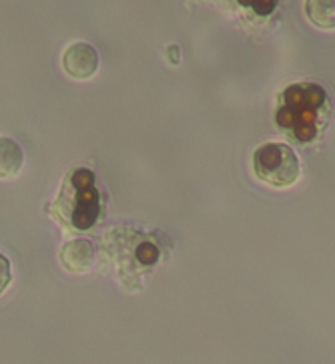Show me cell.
I'll return each mask as SVG.
<instances>
[{"label":"cell","instance_id":"cell-1","mask_svg":"<svg viewBox=\"0 0 335 364\" xmlns=\"http://www.w3.org/2000/svg\"><path fill=\"white\" fill-rule=\"evenodd\" d=\"M255 176L271 188H289L301 173L300 155L283 141H269L253 153Z\"/></svg>","mask_w":335,"mask_h":364},{"label":"cell","instance_id":"cell-2","mask_svg":"<svg viewBox=\"0 0 335 364\" xmlns=\"http://www.w3.org/2000/svg\"><path fill=\"white\" fill-rule=\"evenodd\" d=\"M99 50L89 43H72L67 47L62 55V69L72 79H91L94 73L99 71Z\"/></svg>","mask_w":335,"mask_h":364},{"label":"cell","instance_id":"cell-3","mask_svg":"<svg viewBox=\"0 0 335 364\" xmlns=\"http://www.w3.org/2000/svg\"><path fill=\"white\" fill-rule=\"evenodd\" d=\"M93 177L89 181H81V171L75 173L72 177V186L77 188L75 198V205L70 208V218H72V225L79 230H87L89 225H93L97 220V212H99V198H97V189L91 186Z\"/></svg>","mask_w":335,"mask_h":364},{"label":"cell","instance_id":"cell-4","mask_svg":"<svg viewBox=\"0 0 335 364\" xmlns=\"http://www.w3.org/2000/svg\"><path fill=\"white\" fill-rule=\"evenodd\" d=\"M94 258H97V250H94L93 242L87 237L70 240L60 250V262L70 274L89 272L94 266Z\"/></svg>","mask_w":335,"mask_h":364},{"label":"cell","instance_id":"cell-5","mask_svg":"<svg viewBox=\"0 0 335 364\" xmlns=\"http://www.w3.org/2000/svg\"><path fill=\"white\" fill-rule=\"evenodd\" d=\"M24 164V151L12 137L0 135V181L12 179L21 173Z\"/></svg>","mask_w":335,"mask_h":364},{"label":"cell","instance_id":"cell-6","mask_svg":"<svg viewBox=\"0 0 335 364\" xmlns=\"http://www.w3.org/2000/svg\"><path fill=\"white\" fill-rule=\"evenodd\" d=\"M305 14L317 28H335V0H305Z\"/></svg>","mask_w":335,"mask_h":364},{"label":"cell","instance_id":"cell-7","mask_svg":"<svg viewBox=\"0 0 335 364\" xmlns=\"http://www.w3.org/2000/svg\"><path fill=\"white\" fill-rule=\"evenodd\" d=\"M11 280H12L11 259L6 258L4 254H0V296L4 294V290H6V288H9Z\"/></svg>","mask_w":335,"mask_h":364}]
</instances>
